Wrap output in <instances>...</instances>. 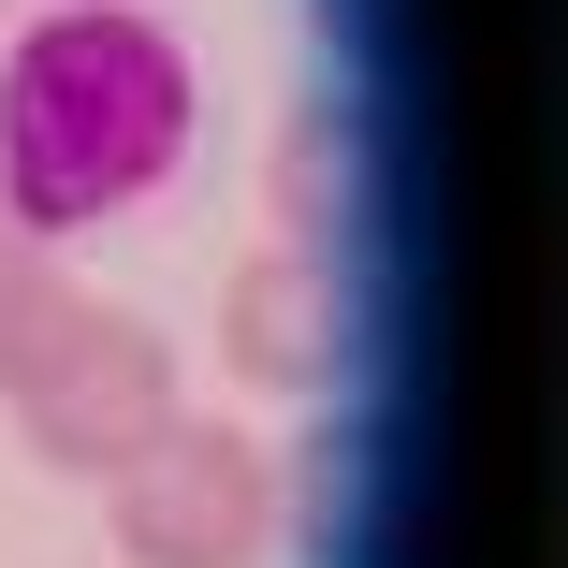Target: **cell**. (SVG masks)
Instances as JSON below:
<instances>
[{
	"instance_id": "1",
	"label": "cell",
	"mask_w": 568,
	"mask_h": 568,
	"mask_svg": "<svg viewBox=\"0 0 568 568\" xmlns=\"http://www.w3.org/2000/svg\"><path fill=\"white\" fill-rule=\"evenodd\" d=\"M190 132V59L146 16H59L30 30V59L0 73V175H16V219H73L102 190L161 175Z\"/></svg>"
}]
</instances>
